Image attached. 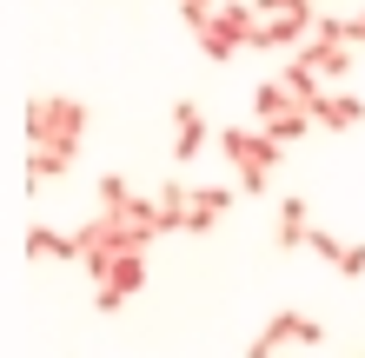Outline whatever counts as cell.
<instances>
[{
  "label": "cell",
  "instance_id": "7",
  "mask_svg": "<svg viewBox=\"0 0 365 358\" xmlns=\"http://www.w3.org/2000/svg\"><path fill=\"white\" fill-rule=\"evenodd\" d=\"M272 246H279V252H306V246H312V199H299V193H286V199H279Z\"/></svg>",
  "mask_w": 365,
  "mask_h": 358
},
{
  "label": "cell",
  "instance_id": "12",
  "mask_svg": "<svg viewBox=\"0 0 365 358\" xmlns=\"http://www.w3.org/2000/svg\"><path fill=\"white\" fill-rule=\"evenodd\" d=\"M106 219H120V226H133V233L153 246L160 233H166V219H160V199H140V193H126L120 206H106Z\"/></svg>",
  "mask_w": 365,
  "mask_h": 358
},
{
  "label": "cell",
  "instance_id": "5",
  "mask_svg": "<svg viewBox=\"0 0 365 358\" xmlns=\"http://www.w3.org/2000/svg\"><path fill=\"white\" fill-rule=\"evenodd\" d=\"M140 285H146V252H126V259H113V272L93 285V312H106V319H113V312H126Z\"/></svg>",
  "mask_w": 365,
  "mask_h": 358
},
{
  "label": "cell",
  "instance_id": "1",
  "mask_svg": "<svg viewBox=\"0 0 365 358\" xmlns=\"http://www.w3.org/2000/svg\"><path fill=\"white\" fill-rule=\"evenodd\" d=\"M87 100L80 93H27V107H20V133L27 146H60V153H80V139H87Z\"/></svg>",
  "mask_w": 365,
  "mask_h": 358
},
{
  "label": "cell",
  "instance_id": "16",
  "mask_svg": "<svg viewBox=\"0 0 365 358\" xmlns=\"http://www.w3.org/2000/svg\"><path fill=\"white\" fill-rule=\"evenodd\" d=\"M299 107V100L286 93V80H259V87H252V120H259V126H272L279 113H292Z\"/></svg>",
  "mask_w": 365,
  "mask_h": 358
},
{
  "label": "cell",
  "instance_id": "4",
  "mask_svg": "<svg viewBox=\"0 0 365 358\" xmlns=\"http://www.w3.org/2000/svg\"><path fill=\"white\" fill-rule=\"evenodd\" d=\"M319 339H326V325H319L312 312H299V305H279L272 319L259 325V339L246 345V358H279L286 345H319Z\"/></svg>",
  "mask_w": 365,
  "mask_h": 358
},
{
  "label": "cell",
  "instance_id": "19",
  "mask_svg": "<svg viewBox=\"0 0 365 358\" xmlns=\"http://www.w3.org/2000/svg\"><path fill=\"white\" fill-rule=\"evenodd\" d=\"M252 7H259V20H279V14H292V20H319L312 0H252Z\"/></svg>",
  "mask_w": 365,
  "mask_h": 358
},
{
  "label": "cell",
  "instance_id": "6",
  "mask_svg": "<svg viewBox=\"0 0 365 358\" xmlns=\"http://www.w3.org/2000/svg\"><path fill=\"white\" fill-rule=\"evenodd\" d=\"M206 139H212V126H206V113H200V100H173V159H180V166L200 159Z\"/></svg>",
  "mask_w": 365,
  "mask_h": 358
},
{
  "label": "cell",
  "instance_id": "14",
  "mask_svg": "<svg viewBox=\"0 0 365 358\" xmlns=\"http://www.w3.org/2000/svg\"><path fill=\"white\" fill-rule=\"evenodd\" d=\"M20 252H27V259H80V246H73V233H60V226H27V233H20Z\"/></svg>",
  "mask_w": 365,
  "mask_h": 358
},
{
  "label": "cell",
  "instance_id": "11",
  "mask_svg": "<svg viewBox=\"0 0 365 358\" xmlns=\"http://www.w3.org/2000/svg\"><path fill=\"white\" fill-rule=\"evenodd\" d=\"M319 67V80H326V87H339V80H352V40H306V47H299Z\"/></svg>",
  "mask_w": 365,
  "mask_h": 358
},
{
  "label": "cell",
  "instance_id": "9",
  "mask_svg": "<svg viewBox=\"0 0 365 358\" xmlns=\"http://www.w3.org/2000/svg\"><path fill=\"white\" fill-rule=\"evenodd\" d=\"M319 20H292V14H279V20H259V47L252 53H299L312 40Z\"/></svg>",
  "mask_w": 365,
  "mask_h": 358
},
{
  "label": "cell",
  "instance_id": "24",
  "mask_svg": "<svg viewBox=\"0 0 365 358\" xmlns=\"http://www.w3.org/2000/svg\"><path fill=\"white\" fill-rule=\"evenodd\" d=\"M346 358H365V352H346Z\"/></svg>",
  "mask_w": 365,
  "mask_h": 358
},
{
  "label": "cell",
  "instance_id": "2",
  "mask_svg": "<svg viewBox=\"0 0 365 358\" xmlns=\"http://www.w3.org/2000/svg\"><path fill=\"white\" fill-rule=\"evenodd\" d=\"M220 153L232 166V179H240V193H266L272 173H279V159H286V146H279L266 126H226V133H220Z\"/></svg>",
  "mask_w": 365,
  "mask_h": 358
},
{
  "label": "cell",
  "instance_id": "10",
  "mask_svg": "<svg viewBox=\"0 0 365 358\" xmlns=\"http://www.w3.org/2000/svg\"><path fill=\"white\" fill-rule=\"evenodd\" d=\"M232 186H192V219H186V233L200 239V233H212V226H220L226 213H232Z\"/></svg>",
  "mask_w": 365,
  "mask_h": 358
},
{
  "label": "cell",
  "instance_id": "17",
  "mask_svg": "<svg viewBox=\"0 0 365 358\" xmlns=\"http://www.w3.org/2000/svg\"><path fill=\"white\" fill-rule=\"evenodd\" d=\"M153 199H160V219H166V233H186V219H192V193H186V186H180V179H166Z\"/></svg>",
  "mask_w": 365,
  "mask_h": 358
},
{
  "label": "cell",
  "instance_id": "8",
  "mask_svg": "<svg viewBox=\"0 0 365 358\" xmlns=\"http://www.w3.org/2000/svg\"><path fill=\"white\" fill-rule=\"evenodd\" d=\"M312 120L326 126V133H346V126H365V100L359 93H346V87H326L312 100Z\"/></svg>",
  "mask_w": 365,
  "mask_h": 358
},
{
  "label": "cell",
  "instance_id": "18",
  "mask_svg": "<svg viewBox=\"0 0 365 358\" xmlns=\"http://www.w3.org/2000/svg\"><path fill=\"white\" fill-rule=\"evenodd\" d=\"M312 126H319V120H312L306 107H292V113H279V120L266 126V133H272L279 146H299V139H306V133H312Z\"/></svg>",
  "mask_w": 365,
  "mask_h": 358
},
{
  "label": "cell",
  "instance_id": "13",
  "mask_svg": "<svg viewBox=\"0 0 365 358\" xmlns=\"http://www.w3.org/2000/svg\"><path fill=\"white\" fill-rule=\"evenodd\" d=\"M80 153H60V146H27V166H20V186H27V193H40V186L47 179H60L73 166Z\"/></svg>",
  "mask_w": 365,
  "mask_h": 358
},
{
  "label": "cell",
  "instance_id": "22",
  "mask_svg": "<svg viewBox=\"0 0 365 358\" xmlns=\"http://www.w3.org/2000/svg\"><path fill=\"white\" fill-rule=\"evenodd\" d=\"M339 279H359V272H365V246H346V252H339Z\"/></svg>",
  "mask_w": 365,
  "mask_h": 358
},
{
  "label": "cell",
  "instance_id": "21",
  "mask_svg": "<svg viewBox=\"0 0 365 358\" xmlns=\"http://www.w3.org/2000/svg\"><path fill=\"white\" fill-rule=\"evenodd\" d=\"M306 252H319L326 265H339V252H346V239H332L326 226H312V246H306Z\"/></svg>",
  "mask_w": 365,
  "mask_h": 358
},
{
  "label": "cell",
  "instance_id": "3",
  "mask_svg": "<svg viewBox=\"0 0 365 358\" xmlns=\"http://www.w3.org/2000/svg\"><path fill=\"white\" fill-rule=\"evenodd\" d=\"M192 40H200V53L212 60V67H226L240 47H259V7H252V0H220V14H212Z\"/></svg>",
  "mask_w": 365,
  "mask_h": 358
},
{
  "label": "cell",
  "instance_id": "23",
  "mask_svg": "<svg viewBox=\"0 0 365 358\" xmlns=\"http://www.w3.org/2000/svg\"><path fill=\"white\" fill-rule=\"evenodd\" d=\"M346 27H352V47H365V7H359V14H346Z\"/></svg>",
  "mask_w": 365,
  "mask_h": 358
},
{
  "label": "cell",
  "instance_id": "15",
  "mask_svg": "<svg viewBox=\"0 0 365 358\" xmlns=\"http://www.w3.org/2000/svg\"><path fill=\"white\" fill-rule=\"evenodd\" d=\"M279 80H286V93H292V100H299L306 113H312V100L326 93V80H319V67H312L306 53H286V67H279Z\"/></svg>",
  "mask_w": 365,
  "mask_h": 358
},
{
  "label": "cell",
  "instance_id": "20",
  "mask_svg": "<svg viewBox=\"0 0 365 358\" xmlns=\"http://www.w3.org/2000/svg\"><path fill=\"white\" fill-rule=\"evenodd\" d=\"M212 14H220V0H180V20H186V33H200Z\"/></svg>",
  "mask_w": 365,
  "mask_h": 358
}]
</instances>
